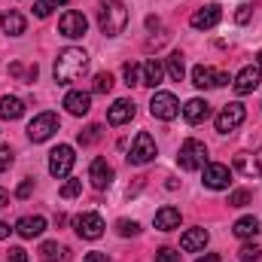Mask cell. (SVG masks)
Here are the masks:
<instances>
[{
    "label": "cell",
    "instance_id": "cell-1",
    "mask_svg": "<svg viewBox=\"0 0 262 262\" xmlns=\"http://www.w3.org/2000/svg\"><path fill=\"white\" fill-rule=\"evenodd\" d=\"M85 70H89V55H85V49H76V46L61 49L58 58H55V67H52L58 85H70V82H76Z\"/></svg>",
    "mask_w": 262,
    "mask_h": 262
},
{
    "label": "cell",
    "instance_id": "cell-2",
    "mask_svg": "<svg viewBox=\"0 0 262 262\" xmlns=\"http://www.w3.org/2000/svg\"><path fill=\"white\" fill-rule=\"evenodd\" d=\"M98 25H101V34L107 37H119L128 25V9L122 0H107L98 6Z\"/></svg>",
    "mask_w": 262,
    "mask_h": 262
},
{
    "label": "cell",
    "instance_id": "cell-3",
    "mask_svg": "<svg viewBox=\"0 0 262 262\" xmlns=\"http://www.w3.org/2000/svg\"><path fill=\"white\" fill-rule=\"evenodd\" d=\"M177 162H180L183 171H198V168H204V165H207V146H204L201 140H195V137L183 140Z\"/></svg>",
    "mask_w": 262,
    "mask_h": 262
},
{
    "label": "cell",
    "instance_id": "cell-4",
    "mask_svg": "<svg viewBox=\"0 0 262 262\" xmlns=\"http://www.w3.org/2000/svg\"><path fill=\"white\" fill-rule=\"evenodd\" d=\"M152 159H156V140L149 131H140L128 149V162L131 165H149Z\"/></svg>",
    "mask_w": 262,
    "mask_h": 262
},
{
    "label": "cell",
    "instance_id": "cell-5",
    "mask_svg": "<svg viewBox=\"0 0 262 262\" xmlns=\"http://www.w3.org/2000/svg\"><path fill=\"white\" fill-rule=\"evenodd\" d=\"M149 113H152L156 119L171 122V119H177V113H180V101H177L171 92H156L152 101H149Z\"/></svg>",
    "mask_w": 262,
    "mask_h": 262
},
{
    "label": "cell",
    "instance_id": "cell-6",
    "mask_svg": "<svg viewBox=\"0 0 262 262\" xmlns=\"http://www.w3.org/2000/svg\"><path fill=\"white\" fill-rule=\"evenodd\" d=\"M73 162H76V156H73V146H55L52 152H49V174L52 177H58V180H64L67 174H70V168H73Z\"/></svg>",
    "mask_w": 262,
    "mask_h": 262
},
{
    "label": "cell",
    "instance_id": "cell-7",
    "mask_svg": "<svg viewBox=\"0 0 262 262\" xmlns=\"http://www.w3.org/2000/svg\"><path fill=\"white\" fill-rule=\"evenodd\" d=\"M55 131H58V116H55V113H40V116L31 119L28 137H31L34 143H43V140H49Z\"/></svg>",
    "mask_w": 262,
    "mask_h": 262
},
{
    "label": "cell",
    "instance_id": "cell-8",
    "mask_svg": "<svg viewBox=\"0 0 262 262\" xmlns=\"http://www.w3.org/2000/svg\"><path fill=\"white\" fill-rule=\"evenodd\" d=\"M73 229H76V235L79 238H85V241H98L101 235H104V220L98 216V213H79V216H73Z\"/></svg>",
    "mask_w": 262,
    "mask_h": 262
},
{
    "label": "cell",
    "instance_id": "cell-9",
    "mask_svg": "<svg viewBox=\"0 0 262 262\" xmlns=\"http://www.w3.org/2000/svg\"><path fill=\"white\" fill-rule=\"evenodd\" d=\"M244 119H247V110H244V104L232 101V104H226V107L220 110V116H216V131H220V134H229V131L238 128Z\"/></svg>",
    "mask_w": 262,
    "mask_h": 262
},
{
    "label": "cell",
    "instance_id": "cell-10",
    "mask_svg": "<svg viewBox=\"0 0 262 262\" xmlns=\"http://www.w3.org/2000/svg\"><path fill=\"white\" fill-rule=\"evenodd\" d=\"M220 18H223V9H220L216 3H207V6H201V9L192 12L189 25H192L195 31H210V28H216V25H220Z\"/></svg>",
    "mask_w": 262,
    "mask_h": 262
},
{
    "label": "cell",
    "instance_id": "cell-11",
    "mask_svg": "<svg viewBox=\"0 0 262 262\" xmlns=\"http://www.w3.org/2000/svg\"><path fill=\"white\" fill-rule=\"evenodd\" d=\"M58 31H61V37H67V40H76V37H82V34L89 31V21H85L82 12H73V9H70V12L61 15Z\"/></svg>",
    "mask_w": 262,
    "mask_h": 262
},
{
    "label": "cell",
    "instance_id": "cell-12",
    "mask_svg": "<svg viewBox=\"0 0 262 262\" xmlns=\"http://www.w3.org/2000/svg\"><path fill=\"white\" fill-rule=\"evenodd\" d=\"M229 183H232V171L226 165H220V162L204 165V186L207 189H229Z\"/></svg>",
    "mask_w": 262,
    "mask_h": 262
},
{
    "label": "cell",
    "instance_id": "cell-13",
    "mask_svg": "<svg viewBox=\"0 0 262 262\" xmlns=\"http://www.w3.org/2000/svg\"><path fill=\"white\" fill-rule=\"evenodd\" d=\"M232 82H235V92H238V95H250V92H256V89H259L262 70L256 64H250V67H244Z\"/></svg>",
    "mask_w": 262,
    "mask_h": 262
},
{
    "label": "cell",
    "instance_id": "cell-14",
    "mask_svg": "<svg viewBox=\"0 0 262 262\" xmlns=\"http://www.w3.org/2000/svg\"><path fill=\"white\" fill-rule=\"evenodd\" d=\"M89 180H92L95 189H107L113 183V168L107 165V159H95L89 165Z\"/></svg>",
    "mask_w": 262,
    "mask_h": 262
},
{
    "label": "cell",
    "instance_id": "cell-15",
    "mask_svg": "<svg viewBox=\"0 0 262 262\" xmlns=\"http://www.w3.org/2000/svg\"><path fill=\"white\" fill-rule=\"evenodd\" d=\"M131 119H134V104H131L128 98L113 101V107L107 110V122H110V125H125Z\"/></svg>",
    "mask_w": 262,
    "mask_h": 262
},
{
    "label": "cell",
    "instance_id": "cell-16",
    "mask_svg": "<svg viewBox=\"0 0 262 262\" xmlns=\"http://www.w3.org/2000/svg\"><path fill=\"white\" fill-rule=\"evenodd\" d=\"M152 223H156V229H159V232H174V229H180V210H177V207H171V204H165L162 210H156Z\"/></svg>",
    "mask_w": 262,
    "mask_h": 262
},
{
    "label": "cell",
    "instance_id": "cell-17",
    "mask_svg": "<svg viewBox=\"0 0 262 262\" xmlns=\"http://www.w3.org/2000/svg\"><path fill=\"white\" fill-rule=\"evenodd\" d=\"M207 116H210V104H207L204 98H192V101H186V107H183V119H186L189 125L204 122Z\"/></svg>",
    "mask_w": 262,
    "mask_h": 262
},
{
    "label": "cell",
    "instance_id": "cell-18",
    "mask_svg": "<svg viewBox=\"0 0 262 262\" xmlns=\"http://www.w3.org/2000/svg\"><path fill=\"white\" fill-rule=\"evenodd\" d=\"M15 232H18L21 238H40V235L46 232V220H43V216H21V220L15 223Z\"/></svg>",
    "mask_w": 262,
    "mask_h": 262
},
{
    "label": "cell",
    "instance_id": "cell-19",
    "mask_svg": "<svg viewBox=\"0 0 262 262\" xmlns=\"http://www.w3.org/2000/svg\"><path fill=\"white\" fill-rule=\"evenodd\" d=\"M21 116H25V101H21V98H15V95L0 98V119L15 122V119H21Z\"/></svg>",
    "mask_w": 262,
    "mask_h": 262
},
{
    "label": "cell",
    "instance_id": "cell-20",
    "mask_svg": "<svg viewBox=\"0 0 262 262\" xmlns=\"http://www.w3.org/2000/svg\"><path fill=\"white\" fill-rule=\"evenodd\" d=\"M64 107H67V113H73V116H85L92 110V95H85V92H67Z\"/></svg>",
    "mask_w": 262,
    "mask_h": 262
},
{
    "label": "cell",
    "instance_id": "cell-21",
    "mask_svg": "<svg viewBox=\"0 0 262 262\" xmlns=\"http://www.w3.org/2000/svg\"><path fill=\"white\" fill-rule=\"evenodd\" d=\"M162 76H165V64L159 61V58H149L143 70H140V85H149V89H156L159 82H162Z\"/></svg>",
    "mask_w": 262,
    "mask_h": 262
},
{
    "label": "cell",
    "instance_id": "cell-22",
    "mask_svg": "<svg viewBox=\"0 0 262 262\" xmlns=\"http://www.w3.org/2000/svg\"><path fill=\"white\" fill-rule=\"evenodd\" d=\"M207 241H210L207 229H189V232H183L180 247H183L186 253H195V250H204V244H207Z\"/></svg>",
    "mask_w": 262,
    "mask_h": 262
},
{
    "label": "cell",
    "instance_id": "cell-23",
    "mask_svg": "<svg viewBox=\"0 0 262 262\" xmlns=\"http://www.w3.org/2000/svg\"><path fill=\"white\" fill-rule=\"evenodd\" d=\"M40 259L43 262H67L70 259V250L58 241H43L40 244Z\"/></svg>",
    "mask_w": 262,
    "mask_h": 262
},
{
    "label": "cell",
    "instance_id": "cell-24",
    "mask_svg": "<svg viewBox=\"0 0 262 262\" xmlns=\"http://www.w3.org/2000/svg\"><path fill=\"white\" fill-rule=\"evenodd\" d=\"M25 15L21 12H15V9H9V12H3L0 15V28L9 34V37H18V34H25Z\"/></svg>",
    "mask_w": 262,
    "mask_h": 262
},
{
    "label": "cell",
    "instance_id": "cell-25",
    "mask_svg": "<svg viewBox=\"0 0 262 262\" xmlns=\"http://www.w3.org/2000/svg\"><path fill=\"white\" fill-rule=\"evenodd\" d=\"M192 85L195 89H216V70L207 64H198L192 70Z\"/></svg>",
    "mask_w": 262,
    "mask_h": 262
},
{
    "label": "cell",
    "instance_id": "cell-26",
    "mask_svg": "<svg viewBox=\"0 0 262 262\" xmlns=\"http://www.w3.org/2000/svg\"><path fill=\"white\" fill-rule=\"evenodd\" d=\"M259 229H262V226H259V220H256V216H241V220L232 226V232H235L238 238H244V241H247V238H256V232H259Z\"/></svg>",
    "mask_w": 262,
    "mask_h": 262
},
{
    "label": "cell",
    "instance_id": "cell-27",
    "mask_svg": "<svg viewBox=\"0 0 262 262\" xmlns=\"http://www.w3.org/2000/svg\"><path fill=\"white\" fill-rule=\"evenodd\" d=\"M168 76L174 82H180L186 76V64H183V55L180 52H171V58H168Z\"/></svg>",
    "mask_w": 262,
    "mask_h": 262
},
{
    "label": "cell",
    "instance_id": "cell-28",
    "mask_svg": "<svg viewBox=\"0 0 262 262\" xmlns=\"http://www.w3.org/2000/svg\"><path fill=\"white\" fill-rule=\"evenodd\" d=\"M101 134H104L101 125H89V128H82L79 134H76V140H79V146H92V143L101 140Z\"/></svg>",
    "mask_w": 262,
    "mask_h": 262
},
{
    "label": "cell",
    "instance_id": "cell-29",
    "mask_svg": "<svg viewBox=\"0 0 262 262\" xmlns=\"http://www.w3.org/2000/svg\"><path fill=\"white\" fill-rule=\"evenodd\" d=\"M110 89H113V76H110V73H98L95 82H92V92H95V95H107Z\"/></svg>",
    "mask_w": 262,
    "mask_h": 262
},
{
    "label": "cell",
    "instance_id": "cell-30",
    "mask_svg": "<svg viewBox=\"0 0 262 262\" xmlns=\"http://www.w3.org/2000/svg\"><path fill=\"white\" fill-rule=\"evenodd\" d=\"M140 70H143V67L137 64V61H128V64L122 67V76H125V85H140Z\"/></svg>",
    "mask_w": 262,
    "mask_h": 262
},
{
    "label": "cell",
    "instance_id": "cell-31",
    "mask_svg": "<svg viewBox=\"0 0 262 262\" xmlns=\"http://www.w3.org/2000/svg\"><path fill=\"white\" fill-rule=\"evenodd\" d=\"M238 256H241V262H259L262 259V247L259 244H244V247L238 250Z\"/></svg>",
    "mask_w": 262,
    "mask_h": 262
},
{
    "label": "cell",
    "instance_id": "cell-32",
    "mask_svg": "<svg viewBox=\"0 0 262 262\" xmlns=\"http://www.w3.org/2000/svg\"><path fill=\"white\" fill-rule=\"evenodd\" d=\"M247 204H250V192L247 189H235L229 195V207H247Z\"/></svg>",
    "mask_w": 262,
    "mask_h": 262
},
{
    "label": "cell",
    "instance_id": "cell-33",
    "mask_svg": "<svg viewBox=\"0 0 262 262\" xmlns=\"http://www.w3.org/2000/svg\"><path fill=\"white\" fill-rule=\"evenodd\" d=\"M79 192H82V180H67L58 195H61V198H76Z\"/></svg>",
    "mask_w": 262,
    "mask_h": 262
},
{
    "label": "cell",
    "instance_id": "cell-34",
    "mask_svg": "<svg viewBox=\"0 0 262 262\" xmlns=\"http://www.w3.org/2000/svg\"><path fill=\"white\" fill-rule=\"evenodd\" d=\"M55 6H58V0H37L34 3V12H37V18H46Z\"/></svg>",
    "mask_w": 262,
    "mask_h": 262
},
{
    "label": "cell",
    "instance_id": "cell-35",
    "mask_svg": "<svg viewBox=\"0 0 262 262\" xmlns=\"http://www.w3.org/2000/svg\"><path fill=\"white\" fill-rule=\"evenodd\" d=\"M116 229H119V235H122V238H128V235H137V232H140V226H137L134 220H119V223H116Z\"/></svg>",
    "mask_w": 262,
    "mask_h": 262
},
{
    "label": "cell",
    "instance_id": "cell-36",
    "mask_svg": "<svg viewBox=\"0 0 262 262\" xmlns=\"http://www.w3.org/2000/svg\"><path fill=\"white\" fill-rule=\"evenodd\" d=\"M250 15H253V6H250V3H241V6H238V12H235V21H238V25H247V21H250Z\"/></svg>",
    "mask_w": 262,
    "mask_h": 262
},
{
    "label": "cell",
    "instance_id": "cell-37",
    "mask_svg": "<svg viewBox=\"0 0 262 262\" xmlns=\"http://www.w3.org/2000/svg\"><path fill=\"white\" fill-rule=\"evenodd\" d=\"M156 262H180V253L171 250V247H162V250L156 253Z\"/></svg>",
    "mask_w": 262,
    "mask_h": 262
},
{
    "label": "cell",
    "instance_id": "cell-38",
    "mask_svg": "<svg viewBox=\"0 0 262 262\" xmlns=\"http://www.w3.org/2000/svg\"><path fill=\"white\" fill-rule=\"evenodd\" d=\"M12 159H15V156H12V149H9V146H0V174L12 165Z\"/></svg>",
    "mask_w": 262,
    "mask_h": 262
},
{
    "label": "cell",
    "instance_id": "cell-39",
    "mask_svg": "<svg viewBox=\"0 0 262 262\" xmlns=\"http://www.w3.org/2000/svg\"><path fill=\"white\" fill-rule=\"evenodd\" d=\"M31 192H34V180H21V183H18V189H15V195H18V198H28Z\"/></svg>",
    "mask_w": 262,
    "mask_h": 262
},
{
    "label": "cell",
    "instance_id": "cell-40",
    "mask_svg": "<svg viewBox=\"0 0 262 262\" xmlns=\"http://www.w3.org/2000/svg\"><path fill=\"white\" fill-rule=\"evenodd\" d=\"M9 262H28V253L21 247H9Z\"/></svg>",
    "mask_w": 262,
    "mask_h": 262
},
{
    "label": "cell",
    "instance_id": "cell-41",
    "mask_svg": "<svg viewBox=\"0 0 262 262\" xmlns=\"http://www.w3.org/2000/svg\"><path fill=\"white\" fill-rule=\"evenodd\" d=\"M235 165H238L241 171H253V168H256V165H250V162H247V156H244V152H241V156L235 159Z\"/></svg>",
    "mask_w": 262,
    "mask_h": 262
},
{
    "label": "cell",
    "instance_id": "cell-42",
    "mask_svg": "<svg viewBox=\"0 0 262 262\" xmlns=\"http://www.w3.org/2000/svg\"><path fill=\"white\" fill-rule=\"evenodd\" d=\"M85 262H110V259H107V253H98L95 250V253H85Z\"/></svg>",
    "mask_w": 262,
    "mask_h": 262
},
{
    "label": "cell",
    "instance_id": "cell-43",
    "mask_svg": "<svg viewBox=\"0 0 262 262\" xmlns=\"http://www.w3.org/2000/svg\"><path fill=\"white\" fill-rule=\"evenodd\" d=\"M3 207H9V192H6V189H0V210H3Z\"/></svg>",
    "mask_w": 262,
    "mask_h": 262
},
{
    "label": "cell",
    "instance_id": "cell-44",
    "mask_svg": "<svg viewBox=\"0 0 262 262\" xmlns=\"http://www.w3.org/2000/svg\"><path fill=\"white\" fill-rule=\"evenodd\" d=\"M195 262H223L216 253H207V256H201V259H195Z\"/></svg>",
    "mask_w": 262,
    "mask_h": 262
},
{
    "label": "cell",
    "instance_id": "cell-45",
    "mask_svg": "<svg viewBox=\"0 0 262 262\" xmlns=\"http://www.w3.org/2000/svg\"><path fill=\"white\" fill-rule=\"evenodd\" d=\"M9 232H12V229H9L6 223H0V238H9Z\"/></svg>",
    "mask_w": 262,
    "mask_h": 262
},
{
    "label": "cell",
    "instance_id": "cell-46",
    "mask_svg": "<svg viewBox=\"0 0 262 262\" xmlns=\"http://www.w3.org/2000/svg\"><path fill=\"white\" fill-rule=\"evenodd\" d=\"M256 67H259V70H262V52H259V55H256Z\"/></svg>",
    "mask_w": 262,
    "mask_h": 262
},
{
    "label": "cell",
    "instance_id": "cell-47",
    "mask_svg": "<svg viewBox=\"0 0 262 262\" xmlns=\"http://www.w3.org/2000/svg\"><path fill=\"white\" fill-rule=\"evenodd\" d=\"M256 156H259V159H256V165H259V168H262V149H259V152H256Z\"/></svg>",
    "mask_w": 262,
    "mask_h": 262
},
{
    "label": "cell",
    "instance_id": "cell-48",
    "mask_svg": "<svg viewBox=\"0 0 262 262\" xmlns=\"http://www.w3.org/2000/svg\"><path fill=\"white\" fill-rule=\"evenodd\" d=\"M58 3H67V0H58Z\"/></svg>",
    "mask_w": 262,
    "mask_h": 262
}]
</instances>
